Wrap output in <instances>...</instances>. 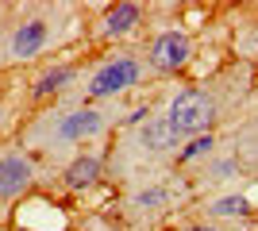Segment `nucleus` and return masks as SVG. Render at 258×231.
Instances as JSON below:
<instances>
[{
    "mask_svg": "<svg viewBox=\"0 0 258 231\" xmlns=\"http://www.w3.org/2000/svg\"><path fill=\"white\" fill-rule=\"evenodd\" d=\"M139 4H116V8L108 12V20H104V31L108 35H127L135 23H139Z\"/></svg>",
    "mask_w": 258,
    "mask_h": 231,
    "instance_id": "1a4fd4ad",
    "label": "nucleus"
},
{
    "mask_svg": "<svg viewBox=\"0 0 258 231\" xmlns=\"http://www.w3.org/2000/svg\"><path fill=\"white\" fill-rule=\"evenodd\" d=\"M212 135H193V139H189V146H185L181 154H177V162H193V158H201V154H208L212 150Z\"/></svg>",
    "mask_w": 258,
    "mask_h": 231,
    "instance_id": "9b49d317",
    "label": "nucleus"
},
{
    "mask_svg": "<svg viewBox=\"0 0 258 231\" xmlns=\"http://www.w3.org/2000/svg\"><path fill=\"white\" fill-rule=\"evenodd\" d=\"M100 112H89V108H81V112H70V116H62L58 120V127H54V135L58 139H66V143H77V139H89V135H97L100 131Z\"/></svg>",
    "mask_w": 258,
    "mask_h": 231,
    "instance_id": "39448f33",
    "label": "nucleus"
},
{
    "mask_svg": "<svg viewBox=\"0 0 258 231\" xmlns=\"http://www.w3.org/2000/svg\"><path fill=\"white\" fill-rule=\"evenodd\" d=\"M46 43V23L43 20H27L20 31L12 35V54L16 58H35Z\"/></svg>",
    "mask_w": 258,
    "mask_h": 231,
    "instance_id": "423d86ee",
    "label": "nucleus"
},
{
    "mask_svg": "<svg viewBox=\"0 0 258 231\" xmlns=\"http://www.w3.org/2000/svg\"><path fill=\"white\" fill-rule=\"evenodd\" d=\"M193 54V46H189V35L181 31H162L151 46V66L154 69H181Z\"/></svg>",
    "mask_w": 258,
    "mask_h": 231,
    "instance_id": "7ed1b4c3",
    "label": "nucleus"
},
{
    "mask_svg": "<svg viewBox=\"0 0 258 231\" xmlns=\"http://www.w3.org/2000/svg\"><path fill=\"white\" fill-rule=\"evenodd\" d=\"M189 231H216V227H205V223H201V227H189Z\"/></svg>",
    "mask_w": 258,
    "mask_h": 231,
    "instance_id": "2eb2a0df",
    "label": "nucleus"
},
{
    "mask_svg": "<svg viewBox=\"0 0 258 231\" xmlns=\"http://www.w3.org/2000/svg\"><path fill=\"white\" fill-rule=\"evenodd\" d=\"M216 174H220V177H227V174H235V162H220V166H216Z\"/></svg>",
    "mask_w": 258,
    "mask_h": 231,
    "instance_id": "4468645a",
    "label": "nucleus"
},
{
    "mask_svg": "<svg viewBox=\"0 0 258 231\" xmlns=\"http://www.w3.org/2000/svg\"><path fill=\"white\" fill-rule=\"evenodd\" d=\"M70 77H74V69H50V73H43V77H39V85H35V97H50V93H58Z\"/></svg>",
    "mask_w": 258,
    "mask_h": 231,
    "instance_id": "9d476101",
    "label": "nucleus"
},
{
    "mask_svg": "<svg viewBox=\"0 0 258 231\" xmlns=\"http://www.w3.org/2000/svg\"><path fill=\"white\" fill-rule=\"evenodd\" d=\"M247 212V197L239 193V197H220L212 204V216H243Z\"/></svg>",
    "mask_w": 258,
    "mask_h": 231,
    "instance_id": "f8f14e48",
    "label": "nucleus"
},
{
    "mask_svg": "<svg viewBox=\"0 0 258 231\" xmlns=\"http://www.w3.org/2000/svg\"><path fill=\"white\" fill-rule=\"evenodd\" d=\"M97 177H100V158L97 154H81V158H74L70 170H66V185L70 189H89Z\"/></svg>",
    "mask_w": 258,
    "mask_h": 231,
    "instance_id": "6e6552de",
    "label": "nucleus"
},
{
    "mask_svg": "<svg viewBox=\"0 0 258 231\" xmlns=\"http://www.w3.org/2000/svg\"><path fill=\"white\" fill-rule=\"evenodd\" d=\"M166 120H170V127L177 135H205L208 123L216 120V100L208 93H201V89H185V93L173 97Z\"/></svg>",
    "mask_w": 258,
    "mask_h": 231,
    "instance_id": "f257e3e1",
    "label": "nucleus"
},
{
    "mask_svg": "<svg viewBox=\"0 0 258 231\" xmlns=\"http://www.w3.org/2000/svg\"><path fill=\"white\" fill-rule=\"evenodd\" d=\"M31 185V162L23 154H4L0 158V197H16Z\"/></svg>",
    "mask_w": 258,
    "mask_h": 231,
    "instance_id": "20e7f679",
    "label": "nucleus"
},
{
    "mask_svg": "<svg viewBox=\"0 0 258 231\" xmlns=\"http://www.w3.org/2000/svg\"><path fill=\"white\" fill-rule=\"evenodd\" d=\"M139 139H143V146H147V150L162 154V150H170V146H177V139H181V135L170 127V120H147Z\"/></svg>",
    "mask_w": 258,
    "mask_h": 231,
    "instance_id": "0eeeda50",
    "label": "nucleus"
},
{
    "mask_svg": "<svg viewBox=\"0 0 258 231\" xmlns=\"http://www.w3.org/2000/svg\"><path fill=\"white\" fill-rule=\"evenodd\" d=\"M139 81V62L135 58H116V62H108L93 73L89 81V97H116L123 89H131Z\"/></svg>",
    "mask_w": 258,
    "mask_h": 231,
    "instance_id": "f03ea898",
    "label": "nucleus"
},
{
    "mask_svg": "<svg viewBox=\"0 0 258 231\" xmlns=\"http://www.w3.org/2000/svg\"><path fill=\"white\" fill-rule=\"evenodd\" d=\"M162 200H166V189H147V193L135 197V204H139V208H154V204H162Z\"/></svg>",
    "mask_w": 258,
    "mask_h": 231,
    "instance_id": "ddd939ff",
    "label": "nucleus"
}]
</instances>
